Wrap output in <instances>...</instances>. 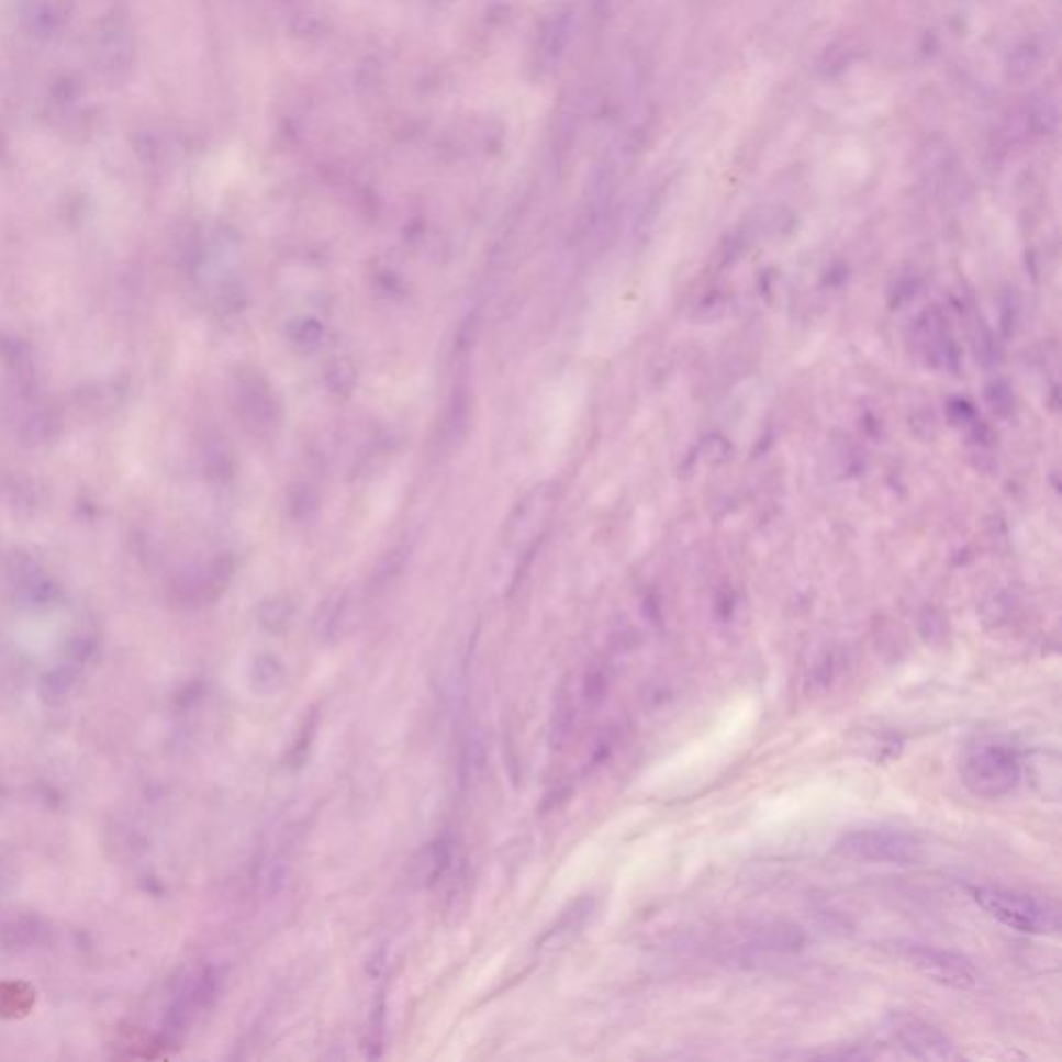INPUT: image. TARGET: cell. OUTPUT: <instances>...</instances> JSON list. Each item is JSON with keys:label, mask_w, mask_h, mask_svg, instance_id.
Masks as SVG:
<instances>
[{"label": "cell", "mask_w": 1062, "mask_h": 1062, "mask_svg": "<svg viewBox=\"0 0 1062 1062\" xmlns=\"http://www.w3.org/2000/svg\"><path fill=\"white\" fill-rule=\"evenodd\" d=\"M971 895L986 914L1010 930L1024 934H1057L1061 930L1059 907L1042 898L1000 886H977L971 888Z\"/></svg>", "instance_id": "6da1fadb"}, {"label": "cell", "mask_w": 1062, "mask_h": 1062, "mask_svg": "<svg viewBox=\"0 0 1062 1062\" xmlns=\"http://www.w3.org/2000/svg\"><path fill=\"white\" fill-rule=\"evenodd\" d=\"M1021 779V762L1013 747L982 744L971 747L961 762V781L975 797L998 800L1010 793Z\"/></svg>", "instance_id": "7a4b0ae2"}, {"label": "cell", "mask_w": 1062, "mask_h": 1062, "mask_svg": "<svg viewBox=\"0 0 1062 1062\" xmlns=\"http://www.w3.org/2000/svg\"><path fill=\"white\" fill-rule=\"evenodd\" d=\"M895 949L917 973L944 988L971 990L980 982L975 963L963 952L912 940H898Z\"/></svg>", "instance_id": "3957f363"}, {"label": "cell", "mask_w": 1062, "mask_h": 1062, "mask_svg": "<svg viewBox=\"0 0 1062 1062\" xmlns=\"http://www.w3.org/2000/svg\"><path fill=\"white\" fill-rule=\"evenodd\" d=\"M837 853L856 861L907 865L921 858V842L898 828H861L837 842Z\"/></svg>", "instance_id": "277c9868"}, {"label": "cell", "mask_w": 1062, "mask_h": 1062, "mask_svg": "<svg viewBox=\"0 0 1062 1062\" xmlns=\"http://www.w3.org/2000/svg\"><path fill=\"white\" fill-rule=\"evenodd\" d=\"M891 1040L905 1054L919 1061H954L959 1059L957 1046L938 1027L912 1015H895L888 1024Z\"/></svg>", "instance_id": "5b68a950"}, {"label": "cell", "mask_w": 1062, "mask_h": 1062, "mask_svg": "<svg viewBox=\"0 0 1062 1062\" xmlns=\"http://www.w3.org/2000/svg\"><path fill=\"white\" fill-rule=\"evenodd\" d=\"M237 392L247 426L261 436H272L280 424V403L270 382L260 373H243Z\"/></svg>", "instance_id": "8992f818"}, {"label": "cell", "mask_w": 1062, "mask_h": 1062, "mask_svg": "<svg viewBox=\"0 0 1062 1062\" xmlns=\"http://www.w3.org/2000/svg\"><path fill=\"white\" fill-rule=\"evenodd\" d=\"M548 506H550V492L546 485L532 490L522 504L515 508L511 519L506 522V538L508 544L523 541L527 544V538L536 534L538 523L548 517ZM541 525V523H540Z\"/></svg>", "instance_id": "52a82bcc"}, {"label": "cell", "mask_w": 1062, "mask_h": 1062, "mask_svg": "<svg viewBox=\"0 0 1062 1062\" xmlns=\"http://www.w3.org/2000/svg\"><path fill=\"white\" fill-rule=\"evenodd\" d=\"M1027 776L1033 789L1044 797L1059 802L1061 797V760L1057 753L1036 751L1027 762Z\"/></svg>", "instance_id": "ba28073f"}, {"label": "cell", "mask_w": 1062, "mask_h": 1062, "mask_svg": "<svg viewBox=\"0 0 1062 1062\" xmlns=\"http://www.w3.org/2000/svg\"><path fill=\"white\" fill-rule=\"evenodd\" d=\"M324 378H326V387L331 389V392L347 394V392L354 391L355 382H357V370L349 359H336L328 366Z\"/></svg>", "instance_id": "9c48e42d"}, {"label": "cell", "mask_w": 1062, "mask_h": 1062, "mask_svg": "<svg viewBox=\"0 0 1062 1062\" xmlns=\"http://www.w3.org/2000/svg\"><path fill=\"white\" fill-rule=\"evenodd\" d=\"M291 616H293V604L289 600L272 597L261 604V623L270 631H279L282 627H287Z\"/></svg>", "instance_id": "30bf717a"}, {"label": "cell", "mask_w": 1062, "mask_h": 1062, "mask_svg": "<svg viewBox=\"0 0 1062 1062\" xmlns=\"http://www.w3.org/2000/svg\"><path fill=\"white\" fill-rule=\"evenodd\" d=\"M254 671H256V681H260V687L266 685V691H277L284 683V669L272 656L260 658Z\"/></svg>", "instance_id": "8fae6325"}, {"label": "cell", "mask_w": 1062, "mask_h": 1062, "mask_svg": "<svg viewBox=\"0 0 1062 1062\" xmlns=\"http://www.w3.org/2000/svg\"><path fill=\"white\" fill-rule=\"evenodd\" d=\"M322 336H324V328L316 320H301L293 326V333H291L293 343L301 349H316Z\"/></svg>", "instance_id": "7c38bea8"}, {"label": "cell", "mask_w": 1062, "mask_h": 1062, "mask_svg": "<svg viewBox=\"0 0 1062 1062\" xmlns=\"http://www.w3.org/2000/svg\"><path fill=\"white\" fill-rule=\"evenodd\" d=\"M988 399L994 411H998L1003 415H1007L1008 411L1013 410V396L1003 382H994L990 387Z\"/></svg>", "instance_id": "4fadbf2b"}]
</instances>
